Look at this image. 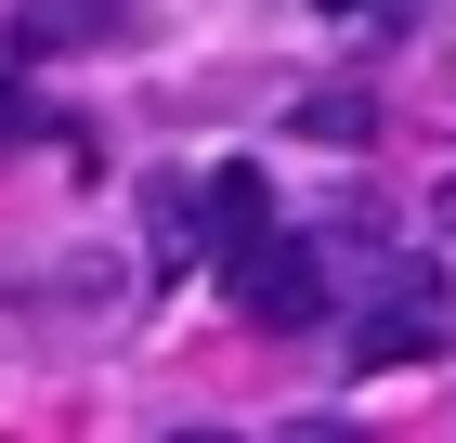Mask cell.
<instances>
[{
	"label": "cell",
	"mask_w": 456,
	"mask_h": 443,
	"mask_svg": "<svg viewBox=\"0 0 456 443\" xmlns=\"http://www.w3.org/2000/svg\"><path fill=\"white\" fill-rule=\"evenodd\" d=\"M444 326H456L444 274H430V261H404L379 300H365V326H352V378H391V365H418V352H444Z\"/></svg>",
	"instance_id": "cell-1"
},
{
	"label": "cell",
	"mask_w": 456,
	"mask_h": 443,
	"mask_svg": "<svg viewBox=\"0 0 456 443\" xmlns=\"http://www.w3.org/2000/svg\"><path fill=\"white\" fill-rule=\"evenodd\" d=\"M222 287H235L248 326H314V313H326V235H261V248H235Z\"/></svg>",
	"instance_id": "cell-2"
},
{
	"label": "cell",
	"mask_w": 456,
	"mask_h": 443,
	"mask_svg": "<svg viewBox=\"0 0 456 443\" xmlns=\"http://www.w3.org/2000/svg\"><path fill=\"white\" fill-rule=\"evenodd\" d=\"M131 13L143 0H27V13H13V53H27V66L39 53H92V39H118Z\"/></svg>",
	"instance_id": "cell-3"
},
{
	"label": "cell",
	"mask_w": 456,
	"mask_h": 443,
	"mask_svg": "<svg viewBox=\"0 0 456 443\" xmlns=\"http://www.w3.org/2000/svg\"><path fill=\"white\" fill-rule=\"evenodd\" d=\"M196 235H209L222 261L274 235V196H261V170H248V157H235V170H209V183H196Z\"/></svg>",
	"instance_id": "cell-4"
},
{
	"label": "cell",
	"mask_w": 456,
	"mask_h": 443,
	"mask_svg": "<svg viewBox=\"0 0 456 443\" xmlns=\"http://www.w3.org/2000/svg\"><path fill=\"white\" fill-rule=\"evenodd\" d=\"M352 131H365V92H314L300 104V144H352Z\"/></svg>",
	"instance_id": "cell-5"
},
{
	"label": "cell",
	"mask_w": 456,
	"mask_h": 443,
	"mask_svg": "<svg viewBox=\"0 0 456 443\" xmlns=\"http://www.w3.org/2000/svg\"><path fill=\"white\" fill-rule=\"evenodd\" d=\"M326 13H391V0H326Z\"/></svg>",
	"instance_id": "cell-6"
},
{
	"label": "cell",
	"mask_w": 456,
	"mask_h": 443,
	"mask_svg": "<svg viewBox=\"0 0 456 443\" xmlns=\"http://www.w3.org/2000/svg\"><path fill=\"white\" fill-rule=\"evenodd\" d=\"M444 248H456V183H444Z\"/></svg>",
	"instance_id": "cell-7"
}]
</instances>
